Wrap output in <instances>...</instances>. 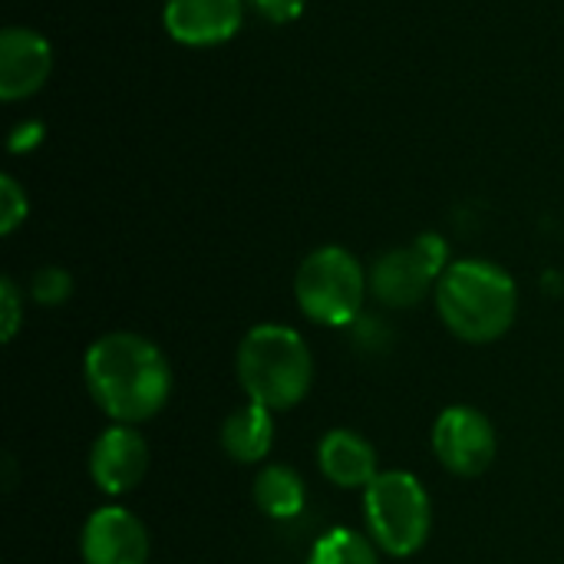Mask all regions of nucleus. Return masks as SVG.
<instances>
[{"mask_svg": "<svg viewBox=\"0 0 564 564\" xmlns=\"http://www.w3.org/2000/svg\"><path fill=\"white\" fill-rule=\"evenodd\" d=\"M241 0H165L162 23L175 43L215 46L241 30Z\"/></svg>", "mask_w": 564, "mask_h": 564, "instance_id": "nucleus-10", "label": "nucleus"}, {"mask_svg": "<svg viewBox=\"0 0 564 564\" xmlns=\"http://www.w3.org/2000/svg\"><path fill=\"white\" fill-rule=\"evenodd\" d=\"M53 69V50L50 43L26 30V26H7L0 33V99L17 102L23 96H33Z\"/></svg>", "mask_w": 564, "mask_h": 564, "instance_id": "nucleus-11", "label": "nucleus"}, {"mask_svg": "<svg viewBox=\"0 0 564 564\" xmlns=\"http://www.w3.org/2000/svg\"><path fill=\"white\" fill-rule=\"evenodd\" d=\"M0 307H3V330H0V337L10 344V340L17 337V330H20V317H23L20 291H17V284H13L10 278H3V281H0Z\"/></svg>", "mask_w": 564, "mask_h": 564, "instance_id": "nucleus-18", "label": "nucleus"}, {"mask_svg": "<svg viewBox=\"0 0 564 564\" xmlns=\"http://www.w3.org/2000/svg\"><path fill=\"white\" fill-rule=\"evenodd\" d=\"M433 453L463 479L482 476L499 453L496 426L476 406H446L433 426Z\"/></svg>", "mask_w": 564, "mask_h": 564, "instance_id": "nucleus-7", "label": "nucleus"}, {"mask_svg": "<svg viewBox=\"0 0 564 564\" xmlns=\"http://www.w3.org/2000/svg\"><path fill=\"white\" fill-rule=\"evenodd\" d=\"M238 380L251 403L271 413L297 406L314 383L307 340L284 324H258L238 344Z\"/></svg>", "mask_w": 564, "mask_h": 564, "instance_id": "nucleus-3", "label": "nucleus"}, {"mask_svg": "<svg viewBox=\"0 0 564 564\" xmlns=\"http://www.w3.org/2000/svg\"><path fill=\"white\" fill-rule=\"evenodd\" d=\"M30 294L36 304L43 307H59L69 294H73V278L63 268H40L30 281Z\"/></svg>", "mask_w": 564, "mask_h": 564, "instance_id": "nucleus-16", "label": "nucleus"}, {"mask_svg": "<svg viewBox=\"0 0 564 564\" xmlns=\"http://www.w3.org/2000/svg\"><path fill=\"white\" fill-rule=\"evenodd\" d=\"M274 446V413L258 403H245L221 423V449L235 463H261Z\"/></svg>", "mask_w": 564, "mask_h": 564, "instance_id": "nucleus-13", "label": "nucleus"}, {"mask_svg": "<svg viewBox=\"0 0 564 564\" xmlns=\"http://www.w3.org/2000/svg\"><path fill=\"white\" fill-rule=\"evenodd\" d=\"M364 512L373 545L393 558L416 555L430 539L433 506L420 479L410 473H380L364 489Z\"/></svg>", "mask_w": 564, "mask_h": 564, "instance_id": "nucleus-5", "label": "nucleus"}, {"mask_svg": "<svg viewBox=\"0 0 564 564\" xmlns=\"http://www.w3.org/2000/svg\"><path fill=\"white\" fill-rule=\"evenodd\" d=\"M26 212H30V205H26L23 188L10 175H3L0 178V231L10 235L26 218Z\"/></svg>", "mask_w": 564, "mask_h": 564, "instance_id": "nucleus-17", "label": "nucleus"}, {"mask_svg": "<svg viewBox=\"0 0 564 564\" xmlns=\"http://www.w3.org/2000/svg\"><path fill=\"white\" fill-rule=\"evenodd\" d=\"M79 552L86 564H145L149 562V532L122 506L96 509L79 535Z\"/></svg>", "mask_w": 564, "mask_h": 564, "instance_id": "nucleus-8", "label": "nucleus"}, {"mask_svg": "<svg viewBox=\"0 0 564 564\" xmlns=\"http://www.w3.org/2000/svg\"><path fill=\"white\" fill-rule=\"evenodd\" d=\"M436 311L459 340L492 344L516 324L519 288L506 268L466 258L449 264L436 281Z\"/></svg>", "mask_w": 564, "mask_h": 564, "instance_id": "nucleus-2", "label": "nucleus"}, {"mask_svg": "<svg viewBox=\"0 0 564 564\" xmlns=\"http://www.w3.org/2000/svg\"><path fill=\"white\" fill-rule=\"evenodd\" d=\"M307 489L304 479L288 466H264L254 479V506L278 522L297 519L304 512Z\"/></svg>", "mask_w": 564, "mask_h": 564, "instance_id": "nucleus-14", "label": "nucleus"}, {"mask_svg": "<svg viewBox=\"0 0 564 564\" xmlns=\"http://www.w3.org/2000/svg\"><path fill=\"white\" fill-rule=\"evenodd\" d=\"M83 377L93 403L122 426L152 420L172 393L165 354L149 337L129 330L93 340L83 360Z\"/></svg>", "mask_w": 564, "mask_h": 564, "instance_id": "nucleus-1", "label": "nucleus"}, {"mask_svg": "<svg viewBox=\"0 0 564 564\" xmlns=\"http://www.w3.org/2000/svg\"><path fill=\"white\" fill-rule=\"evenodd\" d=\"M370 278L364 264L337 245L311 251L294 274V297L307 321L321 327H347L367 301Z\"/></svg>", "mask_w": 564, "mask_h": 564, "instance_id": "nucleus-4", "label": "nucleus"}, {"mask_svg": "<svg viewBox=\"0 0 564 564\" xmlns=\"http://www.w3.org/2000/svg\"><path fill=\"white\" fill-rule=\"evenodd\" d=\"M446 268H449V248L443 235L426 231L413 245L393 248L377 258V264L370 268V291L380 304L406 311L416 307L430 288H436Z\"/></svg>", "mask_w": 564, "mask_h": 564, "instance_id": "nucleus-6", "label": "nucleus"}, {"mask_svg": "<svg viewBox=\"0 0 564 564\" xmlns=\"http://www.w3.org/2000/svg\"><path fill=\"white\" fill-rule=\"evenodd\" d=\"M307 564H380L377 562V549L370 545V539L350 532V529H330L327 535L317 539V545L311 549Z\"/></svg>", "mask_w": 564, "mask_h": 564, "instance_id": "nucleus-15", "label": "nucleus"}, {"mask_svg": "<svg viewBox=\"0 0 564 564\" xmlns=\"http://www.w3.org/2000/svg\"><path fill=\"white\" fill-rule=\"evenodd\" d=\"M307 0H254V7L271 20V23H294L304 13Z\"/></svg>", "mask_w": 564, "mask_h": 564, "instance_id": "nucleus-19", "label": "nucleus"}, {"mask_svg": "<svg viewBox=\"0 0 564 564\" xmlns=\"http://www.w3.org/2000/svg\"><path fill=\"white\" fill-rule=\"evenodd\" d=\"M321 473L340 489H367L377 473V449L354 430H330L317 446Z\"/></svg>", "mask_w": 564, "mask_h": 564, "instance_id": "nucleus-12", "label": "nucleus"}, {"mask_svg": "<svg viewBox=\"0 0 564 564\" xmlns=\"http://www.w3.org/2000/svg\"><path fill=\"white\" fill-rule=\"evenodd\" d=\"M149 473V443L132 426H109L89 449V476L99 492L126 496Z\"/></svg>", "mask_w": 564, "mask_h": 564, "instance_id": "nucleus-9", "label": "nucleus"}]
</instances>
